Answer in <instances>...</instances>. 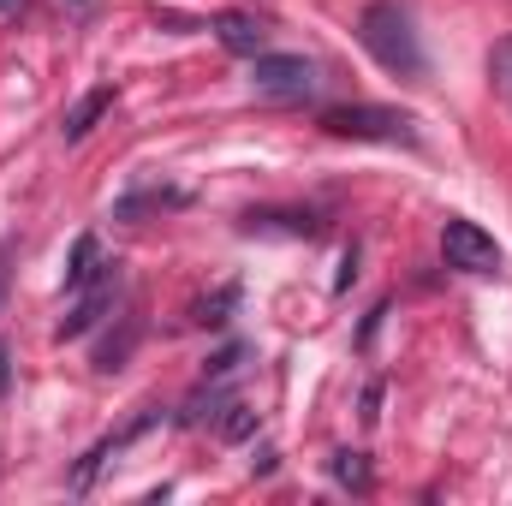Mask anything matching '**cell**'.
<instances>
[{"mask_svg":"<svg viewBox=\"0 0 512 506\" xmlns=\"http://www.w3.org/2000/svg\"><path fill=\"white\" fill-rule=\"evenodd\" d=\"M251 429H256V411L233 399V405H227V417H221V435H227V441H239V435H251Z\"/></svg>","mask_w":512,"mask_h":506,"instance_id":"cell-15","label":"cell"},{"mask_svg":"<svg viewBox=\"0 0 512 506\" xmlns=\"http://www.w3.org/2000/svg\"><path fill=\"white\" fill-rule=\"evenodd\" d=\"M114 298H120V262H108L90 286H78V292H72V304H66V316H60V328H54V334H60V340L90 334V328L114 310Z\"/></svg>","mask_w":512,"mask_h":506,"instance_id":"cell-5","label":"cell"},{"mask_svg":"<svg viewBox=\"0 0 512 506\" xmlns=\"http://www.w3.org/2000/svg\"><path fill=\"white\" fill-rule=\"evenodd\" d=\"M12 239H6V245H0V310H6V286H12Z\"/></svg>","mask_w":512,"mask_h":506,"instance_id":"cell-16","label":"cell"},{"mask_svg":"<svg viewBox=\"0 0 512 506\" xmlns=\"http://www.w3.org/2000/svg\"><path fill=\"white\" fill-rule=\"evenodd\" d=\"M251 90L262 102H310L316 90H322V72H316V60H304V54H256L251 60Z\"/></svg>","mask_w":512,"mask_h":506,"instance_id":"cell-2","label":"cell"},{"mask_svg":"<svg viewBox=\"0 0 512 506\" xmlns=\"http://www.w3.org/2000/svg\"><path fill=\"white\" fill-rule=\"evenodd\" d=\"M179 203H185L179 191H137V197H126V203L114 209V215H120V221H137L143 209H179Z\"/></svg>","mask_w":512,"mask_h":506,"instance_id":"cell-12","label":"cell"},{"mask_svg":"<svg viewBox=\"0 0 512 506\" xmlns=\"http://www.w3.org/2000/svg\"><path fill=\"white\" fill-rule=\"evenodd\" d=\"M108 108H114V84H96L90 96H78V102H72V114H66V126H60V131H66V143H78V137L96 126Z\"/></svg>","mask_w":512,"mask_h":506,"instance_id":"cell-8","label":"cell"},{"mask_svg":"<svg viewBox=\"0 0 512 506\" xmlns=\"http://www.w3.org/2000/svg\"><path fill=\"white\" fill-rule=\"evenodd\" d=\"M102 268H108V262H102V245H96V239L84 233V239L72 245V262H66V292H78V286H90V280H96Z\"/></svg>","mask_w":512,"mask_h":506,"instance_id":"cell-9","label":"cell"},{"mask_svg":"<svg viewBox=\"0 0 512 506\" xmlns=\"http://www.w3.org/2000/svg\"><path fill=\"white\" fill-rule=\"evenodd\" d=\"M233 304H239V286H221L215 298H203V304H197V322H227V310H233Z\"/></svg>","mask_w":512,"mask_h":506,"instance_id":"cell-14","label":"cell"},{"mask_svg":"<svg viewBox=\"0 0 512 506\" xmlns=\"http://www.w3.org/2000/svg\"><path fill=\"white\" fill-rule=\"evenodd\" d=\"M334 477H340L346 489L364 495V489H370V465H364V453H340V459H334Z\"/></svg>","mask_w":512,"mask_h":506,"instance_id":"cell-13","label":"cell"},{"mask_svg":"<svg viewBox=\"0 0 512 506\" xmlns=\"http://www.w3.org/2000/svg\"><path fill=\"white\" fill-rule=\"evenodd\" d=\"M441 256H447V268H459V274H495V268H501L495 233H483V227L465 221V215H447V227H441Z\"/></svg>","mask_w":512,"mask_h":506,"instance_id":"cell-4","label":"cell"},{"mask_svg":"<svg viewBox=\"0 0 512 506\" xmlns=\"http://www.w3.org/2000/svg\"><path fill=\"white\" fill-rule=\"evenodd\" d=\"M137 334H143V316H126L120 340H102V346H96V370H120L131 358V346H137Z\"/></svg>","mask_w":512,"mask_h":506,"instance_id":"cell-10","label":"cell"},{"mask_svg":"<svg viewBox=\"0 0 512 506\" xmlns=\"http://www.w3.org/2000/svg\"><path fill=\"white\" fill-rule=\"evenodd\" d=\"M215 36H221V48H233V54H262L268 48V30L256 24L251 12H215Z\"/></svg>","mask_w":512,"mask_h":506,"instance_id":"cell-7","label":"cell"},{"mask_svg":"<svg viewBox=\"0 0 512 506\" xmlns=\"http://www.w3.org/2000/svg\"><path fill=\"white\" fill-rule=\"evenodd\" d=\"M322 131L334 137H370V143H417V126L411 114H393V108H370V102H352V108H328L322 114Z\"/></svg>","mask_w":512,"mask_h":506,"instance_id":"cell-3","label":"cell"},{"mask_svg":"<svg viewBox=\"0 0 512 506\" xmlns=\"http://www.w3.org/2000/svg\"><path fill=\"white\" fill-rule=\"evenodd\" d=\"M6 364H12V358H6V352H0V393H6Z\"/></svg>","mask_w":512,"mask_h":506,"instance_id":"cell-17","label":"cell"},{"mask_svg":"<svg viewBox=\"0 0 512 506\" xmlns=\"http://www.w3.org/2000/svg\"><path fill=\"white\" fill-rule=\"evenodd\" d=\"M12 6H18V0H0V12H12Z\"/></svg>","mask_w":512,"mask_h":506,"instance_id":"cell-18","label":"cell"},{"mask_svg":"<svg viewBox=\"0 0 512 506\" xmlns=\"http://www.w3.org/2000/svg\"><path fill=\"white\" fill-rule=\"evenodd\" d=\"M155 423H161V411H155V405H143V411H137V417H131L126 429H114V435H108V441H96V447H90V453H84V465H78V471H72V489H78V495H84V489H90V483H96V471H102V465H108V459H114V453H126L131 441H137V435H149V429H155Z\"/></svg>","mask_w":512,"mask_h":506,"instance_id":"cell-6","label":"cell"},{"mask_svg":"<svg viewBox=\"0 0 512 506\" xmlns=\"http://www.w3.org/2000/svg\"><path fill=\"white\" fill-rule=\"evenodd\" d=\"M489 84H495V96L512 108V36L489 48Z\"/></svg>","mask_w":512,"mask_h":506,"instance_id":"cell-11","label":"cell"},{"mask_svg":"<svg viewBox=\"0 0 512 506\" xmlns=\"http://www.w3.org/2000/svg\"><path fill=\"white\" fill-rule=\"evenodd\" d=\"M358 42L376 54V66H387L393 78H417L423 72V48H417L405 0H370L364 18H358Z\"/></svg>","mask_w":512,"mask_h":506,"instance_id":"cell-1","label":"cell"}]
</instances>
